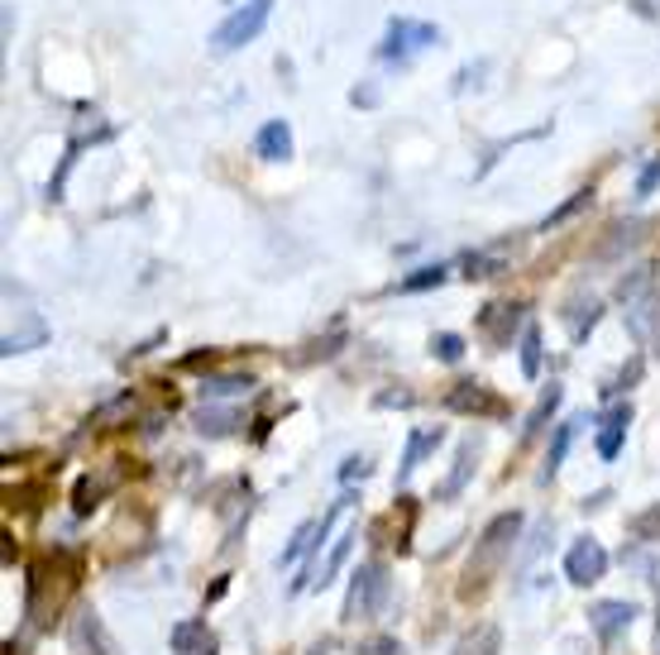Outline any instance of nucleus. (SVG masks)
<instances>
[{"mask_svg": "<svg viewBox=\"0 0 660 655\" xmlns=\"http://www.w3.org/2000/svg\"><path fill=\"white\" fill-rule=\"evenodd\" d=\"M627 426H631V402H613L599 416V460H617L627 445Z\"/></svg>", "mask_w": 660, "mask_h": 655, "instance_id": "nucleus-10", "label": "nucleus"}, {"mask_svg": "<svg viewBox=\"0 0 660 655\" xmlns=\"http://www.w3.org/2000/svg\"><path fill=\"white\" fill-rule=\"evenodd\" d=\"M230 5H240V0H230Z\"/></svg>", "mask_w": 660, "mask_h": 655, "instance_id": "nucleus-39", "label": "nucleus"}, {"mask_svg": "<svg viewBox=\"0 0 660 655\" xmlns=\"http://www.w3.org/2000/svg\"><path fill=\"white\" fill-rule=\"evenodd\" d=\"M660 187V159H651L641 168V177H637V196H651Z\"/></svg>", "mask_w": 660, "mask_h": 655, "instance_id": "nucleus-32", "label": "nucleus"}, {"mask_svg": "<svg viewBox=\"0 0 660 655\" xmlns=\"http://www.w3.org/2000/svg\"><path fill=\"white\" fill-rule=\"evenodd\" d=\"M641 369H646L641 359H631V364H623V374L613 378V388H608V392H627V388H631V383H637V378H641Z\"/></svg>", "mask_w": 660, "mask_h": 655, "instance_id": "nucleus-33", "label": "nucleus"}, {"mask_svg": "<svg viewBox=\"0 0 660 655\" xmlns=\"http://www.w3.org/2000/svg\"><path fill=\"white\" fill-rule=\"evenodd\" d=\"M579 426H584V416H570V422L556 426V440H550V450H546V474H540V479H556L560 474V464H565V455H570Z\"/></svg>", "mask_w": 660, "mask_h": 655, "instance_id": "nucleus-15", "label": "nucleus"}, {"mask_svg": "<svg viewBox=\"0 0 660 655\" xmlns=\"http://www.w3.org/2000/svg\"><path fill=\"white\" fill-rule=\"evenodd\" d=\"M431 355L441 359V364H459V359H465V340H459L455 331H441V335H431Z\"/></svg>", "mask_w": 660, "mask_h": 655, "instance_id": "nucleus-24", "label": "nucleus"}, {"mask_svg": "<svg viewBox=\"0 0 660 655\" xmlns=\"http://www.w3.org/2000/svg\"><path fill=\"white\" fill-rule=\"evenodd\" d=\"M441 24L431 20H412V15H392L388 30H383L374 58L383 62V68H412V62L421 54H431V48H441Z\"/></svg>", "mask_w": 660, "mask_h": 655, "instance_id": "nucleus-2", "label": "nucleus"}, {"mask_svg": "<svg viewBox=\"0 0 660 655\" xmlns=\"http://www.w3.org/2000/svg\"><path fill=\"white\" fill-rule=\"evenodd\" d=\"M196 641H206V622H178L173 627V651L178 655H192Z\"/></svg>", "mask_w": 660, "mask_h": 655, "instance_id": "nucleus-27", "label": "nucleus"}, {"mask_svg": "<svg viewBox=\"0 0 660 655\" xmlns=\"http://www.w3.org/2000/svg\"><path fill=\"white\" fill-rule=\"evenodd\" d=\"M111 483H115V479H91V474H87L82 483H77V497H72V507H77V513L87 517L91 507H96V497H101L105 489H111Z\"/></svg>", "mask_w": 660, "mask_h": 655, "instance_id": "nucleus-26", "label": "nucleus"}, {"mask_svg": "<svg viewBox=\"0 0 660 655\" xmlns=\"http://www.w3.org/2000/svg\"><path fill=\"white\" fill-rule=\"evenodd\" d=\"M68 646H72L77 655H121V651H115V641H111V632H105V622H101L96 608H77V612H72V622H68Z\"/></svg>", "mask_w": 660, "mask_h": 655, "instance_id": "nucleus-7", "label": "nucleus"}, {"mask_svg": "<svg viewBox=\"0 0 660 655\" xmlns=\"http://www.w3.org/2000/svg\"><path fill=\"white\" fill-rule=\"evenodd\" d=\"M364 651H374V655H402V646H398V641H388V636H383V641H368Z\"/></svg>", "mask_w": 660, "mask_h": 655, "instance_id": "nucleus-37", "label": "nucleus"}, {"mask_svg": "<svg viewBox=\"0 0 660 655\" xmlns=\"http://www.w3.org/2000/svg\"><path fill=\"white\" fill-rule=\"evenodd\" d=\"M368 469H374V464H368V460H364V455H350V460H345V464H340V483H354V479H368Z\"/></svg>", "mask_w": 660, "mask_h": 655, "instance_id": "nucleus-31", "label": "nucleus"}, {"mask_svg": "<svg viewBox=\"0 0 660 655\" xmlns=\"http://www.w3.org/2000/svg\"><path fill=\"white\" fill-rule=\"evenodd\" d=\"M560 398H565V392H560V383H550L546 392H540V398H536V407H532V412H526V426H522V440H532V436H536V430H540V426H546V422H550V416H556V407H560Z\"/></svg>", "mask_w": 660, "mask_h": 655, "instance_id": "nucleus-20", "label": "nucleus"}, {"mask_svg": "<svg viewBox=\"0 0 660 655\" xmlns=\"http://www.w3.org/2000/svg\"><path fill=\"white\" fill-rule=\"evenodd\" d=\"M445 407H451V412H465V416H493V422H498V416H508V402L498 398V392L488 388V383H469V378L445 392Z\"/></svg>", "mask_w": 660, "mask_h": 655, "instance_id": "nucleus-9", "label": "nucleus"}, {"mask_svg": "<svg viewBox=\"0 0 660 655\" xmlns=\"http://www.w3.org/2000/svg\"><path fill=\"white\" fill-rule=\"evenodd\" d=\"M603 574H608V550L593 541V536H579V541L565 550V579L574 588H589V584H599Z\"/></svg>", "mask_w": 660, "mask_h": 655, "instance_id": "nucleus-5", "label": "nucleus"}, {"mask_svg": "<svg viewBox=\"0 0 660 655\" xmlns=\"http://www.w3.org/2000/svg\"><path fill=\"white\" fill-rule=\"evenodd\" d=\"M465 268H469L465 278H493V273L503 268V258H498V254H469V258H465Z\"/></svg>", "mask_w": 660, "mask_h": 655, "instance_id": "nucleus-30", "label": "nucleus"}, {"mask_svg": "<svg viewBox=\"0 0 660 655\" xmlns=\"http://www.w3.org/2000/svg\"><path fill=\"white\" fill-rule=\"evenodd\" d=\"M517 541H522V513H503V517L488 521L483 536L474 541V555L465 565V584H459V594L469 598V594H479V588H488V579H493V574L512 560Z\"/></svg>", "mask_w": 660, "mask_h": 655, "instance_id": "nucleus-1", "label": "nucleus"}, {"mask_svg": "<svg viewBox=\"0 0 660 655\" xmlns=\"http://www.w3.org/2000/svg\"><path fill=\"white\" fill-rule=\"evenodd\" d=\"M483 72H488V62H474V68H465V72L455 77V87H451V91H455V96H459V91H465V87L474 82V77H483Z\"/></svg>", "mask_w": 660, "mask_h": 655, "instance_id": "nucleus-36", "label": "nucleus"}, {"mask_svg": "<svg viewBox=\"0 0 660 655\" xmlns=\"http://www.w3.org/2000/svg\"><path fill=\"white\" fill-rule=\"evenodd\" d=\"M474 464H479V440H459L455 469H451V479H445L441 489H435V497H445V503H451V497L465 493V489H469V479H474Z\"/></svg>", "mask_w": 660, "mask_h": 655, "instance_id": "nucleus-14", "label": "nucleus"}, {"mask_svg": "<svg viewBox=\"0 0 660 655\" xmlns=\"http://www.w3.org/2000/svg\"><path fill=\"white\" fill-rule=\"evenodd\" d=\"M445 278H451V268H445V264H421V268H412L398 283V292H431V287H441Z\"/></svg>", "mask_w": 660, "mask_h": 655, "instance_id": "nucleus-21", "label": "nucleus"}, {"mask_svg": "<svg viewBox=\"0 0 660 655\" xmlns=\"http://www.w3.org/2000/svg\"><path fill=\"white\" fill-rule=\"evenodd\" d=\"M44 340H48V321H44V317H34V311H30V317H24V321L15 325V331L0 340V355H5V359L30 355V349H38Z\"/></svg>", "mask_w": 660, "mask_h": 655, "instance_id": "nucleus-13", "label": "nucleus"}, {"mask_svg": "<svg viewBox=\"0 0 660 655\" xmlns=\"http://www.w3.org/2000/svg\"><path fill=\"white\" fill-rule=\"evenodd\" d=\"M202 364H210V349H206V355H187V359H182V369H202Z\"/></svg>", "mask_w": 660, "mask_h": 655, "instance_id": "nucleus-38", "label": "nucleus"}, {"mask_svg": "<svg viewBox=\"0 0 660 655\" xmlns=\"http://www.w3.org/2000/svg\"><path fill=\"white\" fill-rule=\"evenodd\" d=\"M412 392H378V398H374V407H412Z\"/></svg>", "mask_w": 660, "mask_h": 655, "instance_id": "nucleus-35", "label": "nucleus"}, {"mask_svg": "<svg viewBox=\"0 0 660 655\" xmlns=\"http://www.w3.org/2000/svg\"><path fill=\"white\" fill-rule=\"evenodd\" d=\"M316 536H321V521H301V527H297V536H293V541L283 545V555H278V570H283V565H297V560L307 555V550H316Z\"/></svg>", "mask_w": 660, "mask_h": 655, "instance_id": "nucleus-22", "label": "nucleus"}, {"mask_svg": "<svg viewBox=\"0 0 660 655\" xmlns=\"http://www.w3.org/2000/svg\"><path fill=\"white\" fill-rule=\"evenodd\" d=\"M350 106H378V87H374V82L354 87V91H350Z\"/></svg>", "mask_w": 660, "mask_h": 655, "instance_id": "nucleus-34", "label": "nucleus"}, {"mask_svg": "<svg viewBox=\"0 0 660 655\" xmlns=\"http://www.w3.org/2000/svg\"><path fill=\"white\" fill-rule=\"evenodd\" d=\"M451 655H503V632L498 627H474V632L455 641Z\"/></svg>", "mask_w": 660, "mask_h": 655, "instance_id": "nucleus-16", "label": "nucleus"}, {"mask_svg": "<svg viewBox=\"0 0 660 655\" xmlns=\"http://www.w3.org/2000/svg\"><path fill=\"white\" fill-rule=\"evenodd\" d=\"M388 594H392V579H388V565L383 560H364L360 570L350 574V594H345V622H374L383 608H388Z\"/></svg>", "mask_w": 660, "mask_h": 655, "instance_id": "nucleus-4", "label": "nucleus"}, {"mask_svg": "<svg viewBox=\"0 0 660 655\" xmlns=\"http://www.w3.org/2000/svg\"><path fill=\"white\" fill-rule=\"evenodd\" d=\"M354 541H360V531H345L335 545H330V555H326V565L316 570V579H311V588H326L330 579H335L340 570H345V560H350V550H354Z\"/></svg>", "mask_w": 660, "mask_h": 655, "instance_id": "nucleus-19", "label": "nucleus"}, {"mask_svg": "<svg viewBox=\"0 0 660 655\" xmlns=\"http://www.w3.org/2000/svg\"><path fill=\"white\" fill-rule=\"evenodd\" d=\"M230 426H240V422H235V412H210V407H202V416H196V430H202V436H226Z\"/></svg>", "mask_w": 660, "mask_h": 655, "instance_id": "nucleus-28", "label": "nucleus"}, {"mask_svg": "<svg viewBox=\"0 0 660 655\" xmlns=\"http://www.w3.org/2000/svg\"><path fill=\"white\" fill-rule=\"evenodd\" d=\"M631 536H637V541H660V503L646 507L641 517H631Z\"/></svg>", "mask_w": 660, "mask_h": 655, "instance_id": "nucleus-29", "label": "nucleus"}, {"mask_svg": "<svg viewBox=\"0 0 660 655\" xmlns=\"http://www.w3.org/2000/svg\"><path fill=\"white\" fill-rule=\"evenodd\" d=\"M522 311H526L522 301H493V307H483V311H479V335H483L493 349H508L512 340H522V331H526Z\"/></svg>", "mask_w": 660, "mask_h": 655, "instance_id": "nucleus-6", "label": "nucleus"}, {"mask_svg": "<svg viewBox=\"0 0 660 655\" xmlns=\"http://www.w3.org/2000/svg\"><path fill=\"white\" fill-rule=\"evenodd\" d=\"M517 359H522V378H540V325L526 321V331L517 340Z\"/></svg>", "mask_w": 660, "mask_h": 655, "instance_id": "nucleus-23", "label": "nucleus"}, {"mask_svg": "<svg viewBox=\"0 0 660 655\" xmlns=\"http://www.w3.org/2000/svg\"><path fill=\"white\" fill-rule=\"evenodd\" d=\"M599 317H603V301H599V297L574 301V307L565 311V321H570V340H574V345H584V340L593 335V325H599Z\"/></svg>", "mask_w": 660, "mask_h": 655, "instance_id": "nucleus-17", "label": "nucleus"}, {"mask_svg": "<svg viewBox=\"0 0 660 655\" xmlns=\"http://www.w3.org/2000/svg\"><path fill=\"white\" fill-rule=\"evenodd\" d=\"M254 388V374H206L202 378V398H240Z\"/></svg>", "mask_w": 660, "mask_h": 655, "instance_id": "nucleus-18", "label": "nucleus"}, {"mask_svg": "<svg viewBox=\"0 0 660 655\" xmlns=\"http://www.w3.org/2000/svg\"><path fill=\"white\" fill-rule=\"evenodd\" d=\"M631 622H637V602H627V598H599L589 608V632L599 636L603 646H613Z\"/></svg>", "mask_w": 660, "mask_h": 655, "instance_id": "nucleus-8", "label": "nucleus"}, {"mask_svg": "<svg viewBox=\"0 0 660 655\" xmlns=\"http://www.w3.org/2000/svg\"><path fill=\"white\" fill-rule=\"evenodd\" d=\"M273 5H278V0H244V5H235L230 15L216 24V34H210V54L230 58V54H240L244 44H254V38L269 30Z\"/></svg>", "mask_w": 660, "mask_h": 655, "instance_id": "nucleus-3", "label": "nucleus"}, {"mask_svg": "<svg viewBox=\"0 0 660 655\" xmlns=\"http://www.w3.org/2000/svg\"><path fill=\"white\" fill-rule=\"evenodd\" d=\"M589 202H593V192H589V187H584V192H574L570 202H565V206H556V211H550L546 220H540V230H556V226H565V220H570V216H579Z\"/></svg>", "mask_w": 660, "mask_h": 655, "instance_id": "nucleus-25", "label": "nucleus"}, {"mask_svg": "<svg viewBox=\"0 0 660 655\" xmlns=\"http://www.w3.org/2000/svg\"><path fill=\"white\" fill-rule=\"evenodd\" d=\"M445 440V430L441 426H421V430H412V436H407V450H402V464H398V483H407L421 469V460H426V455H435V445Z\"/></svg>", "mask_w": 660, "mask_h": 655, "instance_id": "nucleus-12", "label": "nucleus"}, {"mask_svg": "<svg viewBox=\"0 0 660 655\" xmlns=\"http://www.w3.org/2000/svg\"><path fill=\"white\" fill-rule=\"evenodd\" d=\"M293 149H297V143H293V125H287V120H269L254 135V153L263 163H287V159H293Z\"/></svg>", "mask_w": 660, "mask_h": 655, "instance_id": "nucleus-11", "label": "nucleus"}]
</instances>
